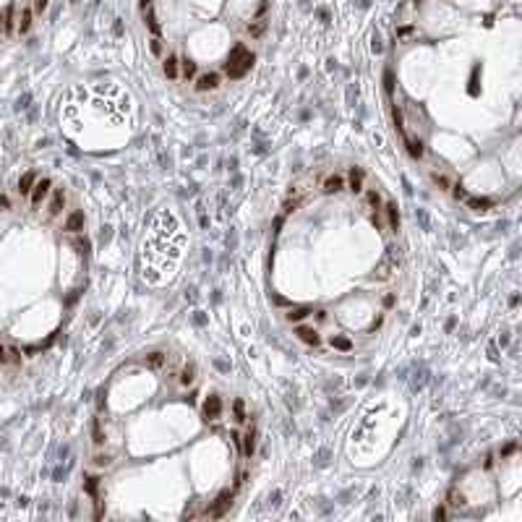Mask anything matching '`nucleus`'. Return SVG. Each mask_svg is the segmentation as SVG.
I'll list each match as a JSON object with an SVG mask.
<instances>
[{"mask_svg": "<svg viewBox=\"0 0 522 522\" xmlns=\"http://www.w3.org/2000/svg\"><path fill=\"white\" fill-rule=\"evenodd\" d=\"M253 65V55L248 53L246 47H235L233 53H230V57H227V63H225V71H227V76L230 79H240L243 73L248 71Z\"/></svg>", "mask_w": 522, "mask_h": 522, "instance_id": "f257e3e1", "label": "nucleus"}, {"mask_svg": "<svg viewBox=\"0 0 522 522\" xmlns=\"http://www.w3.org/2000/svg\"><path fill=\"white\" fill-rule=\"evenodd\" d=\"M397 267H400V253H397V248H386L384 259H381L379 267H376V277L379 279H389L397 272Z\"/></svg>", "mask_w": 522, "mask_h": 522, "instance_id": "f03ea898", "label": "nucleus"}, {"mask_svg": "<svg viewBox=\"0 0 522 522\" xmlns=\"http://www.w3.org/2000/svg\"><path fill=\"white\" fill-rule=\"evenodd\" d=\"M50 188H53V180H50V178L37 180V183H34V188H31V193H29V201H31V206H39V204H42L45 198L50 196Z\"/></svg>", "mask_w": 522, "mask_h": 522, "instance_id": "7ed1b4c3", "label": "nucleus"}, {"mask_svg": "<svg viewBox=\"0 0 522 522\" xmlns=\"http://www.w3.org/2000/svg\"><path fill=\"white\" fill-rule=\"evenodd\" d=\"M233 504V491H222L217 496V501H214L212 509H206V517H222L227 512V507Z\"/></svg>", "mask_w": 522, "mask_h": 522, "instance_id": "20e7f679", "label": "nucleus"}, {"mask_svg": "<svg viewBox=\"0 0 522 522\" xmlns=\"http://www.w3.org/2000/svg\"><path fill=\"white\" fill-rule=\"evenodd\" d=\"M204 415H206V420H217L222 415V400L217 394H212L209 400L204 402Z\"/></svg>", "mask_w": 522, "mask_h": 522, "instance_id": "39448f33", "label": "nucleus"}, {"mask_svg": "<svg viewBox=\"0 0 522 522\" xmlns=\"http://www.w3.org/2000/svg\"><path fill=\"white\" fill-rule=\"evenodd\" d=\"M220 86V76L217 73H201V76L196 79V89L198 92H212V89Z\"/></svg>", "mask_w": 522, "mask_h": 522, "instance_id": "423d86ee", "label": "nucleus"}, {"mask_svg": "<svg viewBox=\"0 0 522 522\" xmlns=\"http://www.w3.org/2000/svg\"><path fill=\"white\" fill-rule=\"evenodd\" d=\"M295 334H298V339H301V342H305V345H319V342H321V337H319V332H316L313 327H298Z\"/></svg>", "mask_w": 522, "mask_h": 522, "instance_id": "0eeeda50", "label": "nucleus"}, {"mask_svg": "<svg viewBox=\"0 0 522 522\" xmlns=\"http://www.w3.org/2000/svg\"><path fill=\"white\" fill-rule=\"evenodd\" d=\"M63 206H65V191L63 188H55V193H53V201H50V217H57V214L63 212Z\"/></svg>", "mask_w": 522, "mask_h": 522, "instance_id": "6e6552de", "label": "nucleus"}, {"mask_svg": "<svg viewBox=\"0 0 522 522\" xmlns=\"http://www.w3.org/2000/svg\"><path fill=\"white\" fill-rule=\"evenodd\" d=\"M321 188H324V193H339V191L345 188V178L342 175H329V178H324Z\"/></svg>", "mask_w": 522, "mask_h": 522, "instance_id": "1a4fd4ad", "label": "nucleus"}, {"mask_svg": "<svg viewBox=\"0 0 522 522\" xmlns=\"http://www.w3.org/2000/svg\"><path fill=\"white\" fill-rule=\"evenodd\" d=\"M240 441H243V454H246V457H251V454H253V449H256V428H253V426L248 428L246 434H243V439H240Z\"/></svg>", "mask_w": 522, "mask_h": 522, "instance_id": "9d476101", "label": "nucleus"}, {"mask_svg": "<svg viewBox=\"0 0 522 522\" xmlns=\"http://www.w3.org/2000/svg\"><path fill=\"white\" fill-rule=\"evenodd\" d=\"M34 183H37V175H34V172H24L21 180H19V193H21V196H29L31 188H34Z\"/></svg>", "mask_w": 522, "mask_h": 522, "instance_id": "9b49d317", "label": "nucleus"}, {"mask_svg": "<svg viewBox=\"0 0 522 522\" xmlns=\"http://www.w3.org/2000/svg\"><path fill=\"white\" fill-rule=\"evenodd\" d=\"M65 230L68 233H79V230H84V212H73L68 220H65Z\"/></svg>", "mask_w": 522, "mask_h": 522, "instance_id": "f8f14e48", "label": "nucleus"}, {"mask_svg": "<svg viewBox=\"0 0 522 522\" xmlns=\"http://www.w3.org/2000/svg\"><path fill=\"white\" fill-rule=\"evenodd\" d=\"M363 178H366V172H363L360 167H353L350 170V191H353V193H360V191H363Z\"/></svg>", "mask_w": 522, "mask_h": 522, "instance_id": "ddd939ff", "label": "nucleus"}, {"mask_svg": "<svg viewBox=\"0 0 522 522\" xmlns=\"http://www.w3.org/2000/svg\"><path fill=\"white\" fill-rule=\"evenodd\" d=\"M384 212H386V220H389V227H392V230H394V233H397V230H400V212H397V206H394L392 201H389V204L384 206Z\"/></svg>", "mask_w": 522, "mask_h": 522, "instance_id": "4468645a", "label": "nucleus"}, {"mask_svg": "<svg viewBox=\"0 0 522 522\" xmlns=\"http://www.w3.org/2000/svg\"><path fill=\"white\" fill-rule=\"evenodd\" d=\"M178 68H180V60H178L175 55H170L167 60H165V76H167V79H178L180 76Z\"/></svg>", "mask_w": 522, "mask_h": 522, "instance_id": "2eb2a0df", "label": "nucleus"}, {"mask_svg": "<svg viewBox=\"0 0 522 522\" xmlns=\"http://www.w3.org/2000/svg\"><path fill=\"white\" fill-rule=\"evenodd\" d=\"M311 313L313 311L308 308V305H301V308H290L285 316H287V321H303L305 316H311Z\"/></svg>", "mask_w": 522, "mask_h": 522, "instance_id": "dca6fc26", "label": "nucleus"}, {"mask_svg": "<svg viewBox=\"0 0 522 522\" xmlns=\"http://www.w3.org/2000/svg\"><path fill=\"white\" fill-rule=\"evenodd\" d=\"M405 144H408V152L412 157H423V144H420L418 138H412L410 134H405Z\"/></svg>", "mask_w": 522, "mask_h": 522, "instance_id": "f3484780", "label": "nucleus"}, {"mask_svg": "<svg viewBox=\"0 0 522 522\" xmlns=\"http://www.w3.org/2000/svg\"><path fill=\"white\" fill-rule=\"evenodd\" d=\"M193 379H196V366H193V363H188V366L180 371V384L191 386V384H193Z\"/></svg>", "mask_w": 522, "mask_h": 522, "instance_id": "a211bd4d", "label": "nucleus"}, {"mask_svg": "<svg viewBox=\"0 0 522 522\" xmlns=\"http://www.w3.org/2000/svg\"><path fill=\"white\" fill-rule=\"evenodd\" d=\"M144 363H146L149 368H160L162 363H165V353H160V350H157V353H149L146 358H144Z\"/></svg>", "mask_w": 522, "mask_h": 522, "instance_id": "6ab92c4d", "label": "nucleus"}, {"mask_svg": "<svg viewBox=\"0 0 522 522\" xmlns=\"http://www.w3.org/2000/svg\"><path fill=\"white\" fill-rule=\"evenodd\" d=\"M446 499H449V501H446V504H449V507H465V494H462V491H457V488H452Z\"/></svg>", "mask_w": 522, "mask_h": 522, "instance_id": "aec40b11", "label": "nucleus"}, {"mask_svg": "<svg viewBox=\"0 0 522 522\" xmlns=\"http://www.w3.org/2000/svg\"><path fill=\"white\" fill-rule=\"evenodd\" d=\"M366 204H368L374 212H379V206H381V196H379V191H376V188H371L368 193H366Z\"/></svg>", "mask_w": 522, "mask_h": 522, "instance_id": "412c9836", "label": "nucleus"}, {"mask_svg": "<svg viewBox=\"0 0 522 522\" xmlns=\"http://www.w3.org/2000/svg\"><path fill=\"white\" fill-rule=\"evenodd\" d=\"M180 71H183V76L186 79H191L196 73V63H191V60H180Z\"/></svg>", "mask_w": 522, "mask_h": 522, "instance_id": "4be33fe9", "label": "nucleus"}, {"mask_svg": "<svg viewBox=\"0 0 522 522\" xmlns=\"http://www.w3.org/2000/svg\"><path fill=\"white\" fill-rule=\"evenodd\" d=\"M431 178H434V183H436V186H441V191H449V186H452V183H449V178H446V175H439V172H434Z\"/></svg>", "mask_w": 522, "mask_h": 522, "instance_id": "5701e85b", "label": "nucleus"}, {"mask_svg": "<svg viewBox=\"0 0 522 522\" xmlns=\"http://www.w3.org/2000/svg\"><path fill=\"white\" fill-rule=\"evenodd\" d=\"M467 204L473 206V209H478V212H483L486 206H491V201H486V198H467Z\"/></svg>", "mask_w": 522, "mask_h": 522, "instance_id": "b1692460", "label": "nucleus"}, {"mask_svg": "<svg viewBox=\"0 0 522 522\" xmlns=\"http://www.w3.org/2000/svg\"><path fill=\"white\" fill-rule=\"evenodd\" d=\"M332 347H337V350H350V342H347L345 337H332Z\"/></svg>", "mask_w": 522, "mask_h": 522, "instance_id": "393cba45", "label": "nucleus"}, {"mask_svg": "<svg viewBox=\"0 0 522 522\" xmlns=\"http://www.w3.org/2000/svg\"><path fill=\"white\" fill-rule=\"evenodd\" d=\"M298 206H301V198H287L285 201V214H293Z\"/></svg>", "mask_w": 522, "mask_h": 522, "instance_id": "a878e982", "label": "nucleus"}, {"mask_svg": "<svg viewBox=\"0 0 522 522\" xmlns=\"http://www.w3.org/2000/svg\"><path fill=\"white\" fill-rule=\"evenodd\" d=\"M235 420H240V423L246 420V410H243V402L240 400H235Z\"/></svg>", "mask_w": 522, "mask_h": 522, "instance_id": "bb28decb", "label": "nucleus"}, {"mask_svg": "<svg viewBox=\"0 0 522 522\" xmlns=\"http://www.w3.org/2000/svg\"><path fill=\"white\" fill-rule=\"evenodd\" d=\"M86 491L92 494V496H97V478H94V475L86 478Z\"/></svg>", "mask_w": 522, "mask_h": 522, "instance_id": "cd10ccee", "label": "nucleus"}, {"mask_svg": "<svg viewBox=\"0 0 522 522\" xmlns=\"http://www.w3.org/2000/svg\"><path fill=\"white\" fill-rule=\"evenodd\" d=\"M102 441H105V439H102V431H99V420H94V444L99 446Z\"/></svg>", "mask_w": 522, "mask_h": 522, "instance_id": "c85d7f7f", "label": "nucleus"}, {"mask_svg": "<svg viewBox=\"0 0 522 522\" xmlns=\"http://www.w3.org/2000/svg\"><path fill=\"white\" fill-rule=\"evenodd\" d=\"M94 465H97V467L110 465V457H107V454H97V457H94Z\"/></svg>", "mask_w": 522, "mask_h": 522, "instance_id": "c756f323", "label": "nucleus"}, {"mask_svg": "<svg viewBox=\"0 0 522 522\" xmlns=\"http://www.w3.org/2000/svg\"><path fill=\"white\" fill-rule=\"evenodd\" d=\"M0 363H8V347L0 345Z\"/></svg>", "mask_w": 522, "mask_h": 522, "instance_id": "7c9ffc66", "label": "nucleus"}, {"mask_svg": "<svg viewBox=\"0 0 522 522\" xmlns=\"http://www.w3.org/2000/svg\"><path fill=\"white\" fill-rule=\"evenodd\" d=\"M446 517V509H436L434 512V520H444Z\"/></svg>", "mask_w": 522, "mask_h": 522, "instance_id": "2f4dec72", "label": "nucleus"}, {"mask_svg": "<svg viewBox=\"0 0 522 522\" xmlns=\"http://www.w3.org/2000/svg\"><path fill=\"white\" fill-rule=\"evenodd\" d=\"M316 319L319 321H327V311H316Z\"/></svg>", "mask_w": 522, "mask_h": 522, "instance_id": "473e14b6", "label": "nucleus"}]
</instances>
